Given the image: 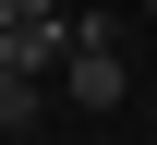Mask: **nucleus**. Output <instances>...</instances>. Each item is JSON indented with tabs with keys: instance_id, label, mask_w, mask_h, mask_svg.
<instances>
[{
	"instance_id": "f257e3e1",
	"label": "nucleus",
	"mask_w": 157,
	"mask_h": 145,
	"mask_svg": "<svg viewBox=\"0 0 157 145\" xmlns=\"http://www.w3.org/2000/svg\"><path fill=\"white\" fill-rule=\"evenodd\" d=\"M60 97H73L85 121H109V109L133 97V73H121V36H73V61H60Z\"/></svg>"
},
{
	"instance_id": "f03ea898",
	"label": "nucleus",
	"mask_w": 157,
	"mask_h": 145,
	"mask_svg": "<svg viewBox=\"0 0 157 145\" xmlns=\"http://www.w3.org/2000/svg\"><path fill=\"white\" fill-rule=\"evenodd\" d=\"M36 109H48V73H24L12 48H0V133H24Z\"/></svg>"
},
{
	"instance_id": "20e7f679",
	"label": "nucleus",
	"mask_w": 157,
	"mask_h": 145,
	"mask_svg": "<svg viewBox=\"0 0 157 145\" xmlns=\"http://www.w3.org/2000/svg\"><path fill=\"white\" fill-rule=\"evenodd\" d=\"M12 24H24V0H0V36H12Z\"/></svg>"
},
{
	"instance_id": "39448f33",
	"label": "nucleus",
	"mask_w": 157,
	"mask_h": 145,
	"mask_svg": "<svg viewBox=\"0 0 157 145\" xmlns=\"http://www.w3.org/2000/svg\"><path fill=\"white\" fill-rule=\"evenodd\" d=\"M145 133H157V97H145Z\"/></svg>"
},
{
	"instance_id": "423d86ee",
	"label": "nucleus",
	"mask_w": 157,
	"mask_h": 145,
	"mask_svg": "<svg viewBox=\"0 0 157 145\" xmlns=\"http://www.w3.org/2000/svg\"><path fill=\"white\" fill-rule=\"evenodd\" d=\"M133 12H157V0H133Z\"/></svg>"
},
{
	"instance_id": "7ed1b4c3",
	"label": "nucleus",
	"mask_w": 157,
	"mask_h": 145,
	"mask_svg": "<svg viewBox=\"0 0 157 145\" xmlns=\"http://www.w3.org/2000/svg\"><path fill=\"white\" fill-rule=\"evenodd\" d=\"M24 24H73V0H24Z\"/></svg>"
}]
</instances>
